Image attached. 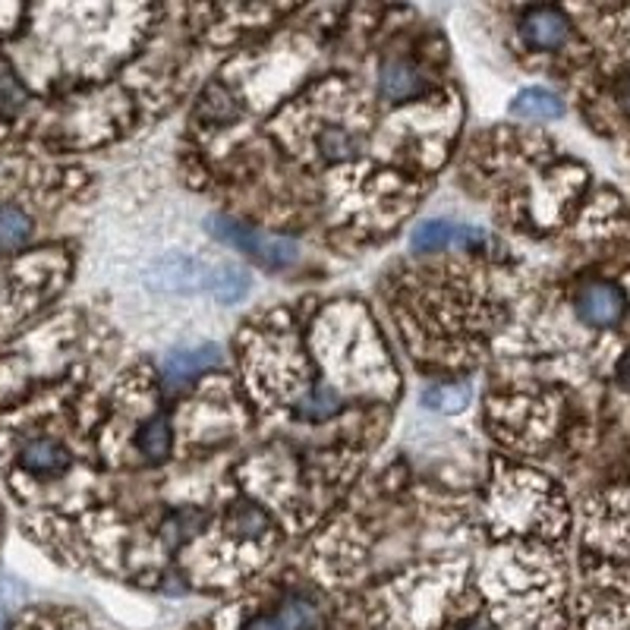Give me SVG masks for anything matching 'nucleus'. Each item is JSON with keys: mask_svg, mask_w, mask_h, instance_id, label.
<instances>
[{"mask_svg": "<svg viewBox=\"0 0 630 630\" xmlns=\"http://www.w3.org/2000/svg\"><path fill=\"white\" fill-rule=\"evenodd\" d=\"M341 407H344V404H341V394L334 392V388H328V385H322V388L306 394L303 401L297 404V416H300V419H309V423H322L328 416L338 414Z\"/></svg>", "mask_w": 630, "mask_h": 630, "instance_id": "obj_11", "label": "nucleus"}, {"mask_svg": "<svg viewBox=\"0 0 630 630\" xmlns=\"http://www.w3.org/2000/svg\"><path fill=\"white\" fill-rule=\"evenodd\" d=\"M618 378H621V382L630 388V353L621 360V363H618Z\"/></svg>", "mask_w": 630, "mask_h": 630, "instance_id": "obj_20", "label": "nucleus"}, {"mask_svg": "<svg viewBox=\"0 0 630 630\" xmlns=\"http://www.w3.org/2000/svg\"><path fill=\"white\" fill-rule=\"evenodd\" d=\"M224 278H217L215 284H212V290H215V297L221 300V303H234V300H239L243 293H246V275L239 271V268H224L221 271Z\"/></svg>", "mask_w": 630, "mask_h": 630, "instance_id": "obj_16", "label": "nucleus"}, {"mask_svg": "<svg viewBox=\"0 0 630 630\" xmlns=\"http://www.w3.org/2000/svg\"><path fill=\"white\" fill-rule=\"evenodd\" d=\"M455 231L448 221H426V224H419L414 234V249L419 253H438V249H445L451 239H455Z\"/></svg>", "mask_w": 630, "mask_h": 630, "instance_id": "obj_13", "label": "nucleus"}, {"mask_svg": "<svg viewBox=\"0 0 630 630\" xmlns=\"http://www.w3.org/2000/svg\"><path fill=\"white\" fill-rule=\"evenodd\" d=\"M221 366V350L215 344H202L196 350H180L174 356H168L164 363V382L168 385H183L190 378H196L199 372H209Z\"/></svg>", "mask_w": 630, "mask_h": 630, "instance_id": "obj_5", "label": "nucleus"}, {"mask_svg": "<svg viewBox=\"0 0 630 630\" xmlns=\"http://www.w3.org/2000/svg\"><path fill=\"white\" fill-rule=\"evenodd\" d=\"M514 114L530 117V120H555L565 114V105L558 102V95H552L545 88H523L514 102Z\"/></svg>", "mask_w": 630, "mask_h": 630, "instance_id": "obj_8", "label": "nucleus"}, {"mask_svg": "<svg viewBox=\"0 0 630 630\" xmlns=\"http://www.w3.org/2000/svg\"><path fill=\"white\" fill-rule=\"evenodd\" d=\"M231 530L239 533L243 540H259L261 533L268 530V517L256 504H237L234 514H231Z\"/></svg>", "mask_w": 630, "mask_h": 630, "instance_id": "obj_14", "label": "nucleus"}, {"mask_svg": "<svg viewBox=\"0 0 630 630\" xmlns=\"http://www.w3.org/2000/svg\"><path fill=\"white\" fill-rule=\"evenodd\" d=\"M278 624L281 630H319L322 611L306 596H290V599H284L281 611H278Z\"/></svg>", "mask_w": 630, "mask_h": 630, "instance_id": "obj_9", "label": "nucleus"}, {"mask_svg": "<svg viewBox=\"0 0 630 630\" xmlns=\"http://www.w3.org/2000/svg\"><path fill=\"white\" fill-rule=\"evenodd\" d=\"M243 630H281L278 624V618H268V615H259V618H253V621H246Z\"/></svg>", "mask_w": 630, "mask_h": 630, "instance_id": "obj_18", "label": "nucleus"}, {"mask_svg": "<svg viewBox=\"0 0 630 630\" xmlns=\"http://www.w3.org/2000/svg\"><path fill=\"white\" fill-rule=\"evenodd\" d=\"M378 86H382V95L388 102H410L423 92V76L414 64L407 61H388L382 66V76H378Z\"/></svg>", "mask_w": 630, "mask_h": 630, "instance_id": "obj_7", "label": "nucleus"}, {"mask_svg": "<svg viewBox=\"0 0 630 630\" xmlns=\"http://www.w3.org/2000/svg\"><path fill=\"white\" fill-rule=\"evenodd\" d=\"M319 149H322V154H325V158H331V161H341V158H350V154L356 152L360 146H356V139H353V132L331 127V130L322 132V139H319Z\"/></svg>", "mask_w": 630, "mask_h": 630, "instance_id": "obj_15", "label": "nucleus"}, {"mask_svg": "<svg viewBox=\"0 0 630 630\" xmlns=\"http://www.w3.org/2000/svg\"><path fill=\"white\" fill-rule=\"evenodd\" d=\"M202 114L205 117H215V120H227V117H234V98L224 92V88H212L205 98H202Z\"/></svg>", "mask_w": 630, "mask_h": 630, "instance_id": "obj_17", "label": "nucleus"}, {"mask_svg": "<svg viewBox=\"0 0 630 630\" xmlns=\"http://www.w3.org/2000/svg\"><path fill=\"white\" fill-rule=\"evenodd\" d=\"M171 441H174L171 423L164 416H154L152 423L139 433V451L149 457L152 463H158V460L171 455Z\"/></svg>", "mask_w": 630, "mask_h": 630, "instance_id": "obj_10", "label": "nucleus"}, {"mask_svg": "<svg viewBox=\"0 0 630 630\" xmlns=\"http://www.w3.org/2000/svg\"><path fill=\"white\" fill-rule=\"evenodd\" d=\"M615 98H618V102H621V108L630 114V73L621 79V83H618V88H615Z\"/></svg>", "mask_w": 630, "mask_h": 630, "instance_id": "obj_19", "label": "nucleus"}, {"mask_svg": "<svg viewBox=\"0 0 630 630\" xmlns=\"http://www.w3.org/2000/svg\"><path fill=\"white\" fill-rule=\"evenodd\" d=\"M628 300L621 287L611 281H589L577 293V316L592 328H611L624 319Z\"/></svg>", "mask_w": 630, "mask_h": 630, "instance_id": "obj_2", "label": "nucleus"}, {"mask_svg": "<svg viewBox=\"0 0 630 630\" xmlns=\"http://www.w3.org/2000/svg\"><path fill=\"white\" fill-rule=\"evenodd\" d=\"M423 401L438 414H460L470 404V385H438L429 388Z\"/></svg>", "mask_w": 630, "mask_h": 630, "instance_id": "obj_12", "label": "nucleus"}, {"mask_svg": "<svg viewBox=\"0 0 630 630\" xmlns=\"http://www.w3.org/2000/svg\"><path fill=\"white\" fill-rule=\"evenodd\" d=\"M467 630H489V624H482V621H477V624H470Z\"/></svg>", "mask_w": 630, "mask_h": 630, "instance_id": "obj_21", "label": "nucleus"}, {"mask_svg": "<svg viewBox=\"0 0 630 630\" xmlns=\"http://www.w3.org/2000/svg\"><path fill=\"white\" fill-rule=\"evenodd\" d=\"M17 467L35 479H54L70 470V451L57 438L39 435V438L22 445L20 455H17Z\"/></svg>", "mask_w": 630, "mask_h": 630, "instance_id": "obj_3", "label": "nucleus"}, {"mask_svg": "<svg viewBox=\"0 0 630 630\" xmlns=\"http://www.w3.org/2000/svg\"><path fill=\"white\" fill-rule=\"evenodd\" d=\"M35 234V221L20 202H0V253H22Z\"/></svg>", "mask_w": 630, "mask_h": 630, "instance_id": "obj_6", "label": "nucleus"}, {"mask_svg": "<svg viewBox=\"0 0 630 630\" xmlns=\"http://www.w3.org/2000/svg\"><path fill=\"white\" fill-rule=\"evenodd\" d=\"M209 224H212V234L217 239L249 253L265 268H287L297 261V243H290V239L265 237V234H256L253 227H243L239 221H231V217H212Z\"/></svg>", "mask_w": 630, "mask_h": 630, "instance_id": "obj_1", "label": "nucleus"}, {"mask_svg": "<svg viewBox=\"0 0 630 630\" xmlns=\"http://www.w3.org/2000/svg\"><path fill=\"white\" fill-rule=\"evenodd\" d=\"M570 35V22L555 7H536L523 17V39L536 51H555Z\"/></svg>", "mask_w": 630, "mask_h": 630, "instance_id": "obj_4", "label": "nucleus"}]
</instances>
